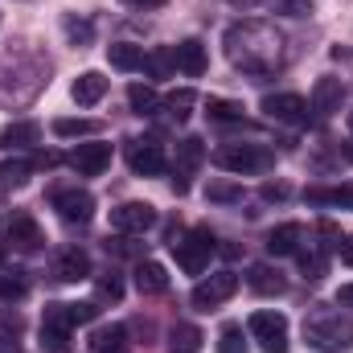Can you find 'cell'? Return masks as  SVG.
<instances>
[{
    "mask_svg": "<svg viewBox=\"0 0 353 353\" xmlns=\"http://www.w3.org/2000/svg\"><path fill=\"white\" fill-rule=\"evenodd\" d=\"M54 279H62V283L90 279V255L83 247H62L58 259H54Z\"/></svg>",
    "mask_w": 353,
    "mask_h": 353,
    "instance_id": "5bb4252c",
    "label": "cell"
},
{
    "mask_svg": "<svg viewBox=\"0 0 353 353\" xmlns=\"http://www.w3.org/2000/svg\"><path fill=\"white\" fill-rule=\"evenodd\" d=\"M247 333L259 341L263 353H288V316L283 312H255L247 321Z\"/></svg>",
    "mask_w": 353,
    "mask_h": 353,
    "instance_id": "5b68a950",
    "label": "cell"
},
{
    "mask_svg": "<svg viewBox=\"0 0 353 353\" xmlns=\"http://www.w3.org/2000/svg\"><path fill=\"white\" fill-rule=\"evenodd\" d=\"M173 58H176V70H181L185 79H201V74H205V46H201L197 37L181 41L173 50Z\"/></svg>",
    "mask_w": 353,
    "mask_h": 353,
    "instance_id": "ac0fdd59",
    "label": "cell"
},
{
    "mask_svg": "<svg viewBox=\"0 0 353 353\" xmlns=\"http://www.w3.org/2000/svg\"><path fill=\"white\" fill-rule=\"evenodd\" d=\"M0 329H4V333H8V329H12V333H21V316H8V312H0Z\"/></svg>",
    "mask_w": 353,
    "mask_h": 353,
    "instance_id": "7bdbcfd3",
    "label": "cell"
},
{
    "mask_svg": "<svg viewBox=\"0 0 353 353\" xmlns=\"http://www.w3.org/2000/svg\"><path fill=\"white\" fill-rule=\"evenodd\" d=\"M263 115L267 119H275V123H304V119H308V103H304L300 94H292V90H283V94H267L263 99Z\"/></svg>",
    "mask_w": 353,
    "mask_h": 353,
    "instance_id": "8fae6325",
    "label": "cell"
},
{
    "mask_svg": "<svg viewBox=\"0 0 353 353\" xmlns=\"http://www.w3.org/2000/svg\"><path fill=\"white\" fill-rule=\"evenodd\" d=\"M50 165H58V157H50V152L33 157V161H4L0 165V185H25L37 169H50Z\"/></svg>",
    "mask_w": 353,
    "mask_h": 353,
    "instance_id": "d6986e66",
    "label": "cell"
},
{
    "mask_svg": "<svg viewBox=\"0 0 353 353\" xmlns=\"http://www.w3.org/2000/svg\"><path fill=\"white\" fill-rule=\"evenodd\" d=\"M144 70H148L152 79H169V74L176 70V58H173V50H169V46H157V50H152V54L144 58Z\"/></svg>",
    "mask_w": 353,
    "mask_h": 353,
    "instance_id": "f546056e",
    "label": "cell"
},
{
    "mask_svg": "<svg viewBox=\"0 0 353 353\" xmlns=\"http://www.w3.org/2000/svg\"><path fill=\"white\" fill-rule=\"evenodd\" d=\"M70 329H74L70 308H66V304H46V312H41V350L46 353H66Z\"/></svg>",
    "mask_w": 353,
    "mask_h": 353,
    "instance_id": "ba28073f",
    "label": "cell"
},
{
    "mask_svg": "<svg viewBox=\"0 0 353 353\" xmlns=\"http://www.w3.org/2000/svg\"><path fill=\"white\" fill-rule=\"evenodd\" d=\"M234 8H255V4H263V0H230Z\"/></svg>",
    "mask_w": 353,
    "mask_h": 353,
    "instance_id": "c3c4849f",
    "label": "cell"
},
{
    "mask_svg": "<svg viewBox=\"0 0 353 353\" xmlns=\"http://www.w3.org/2000/svg\"><path fill=\"white\" fill-rule=\"evenodd\" d=\"M128 103H132L136 115H157V111L165 107V99L152 87H144V83H132V87H128Z\"/></svg>",
    "mask_w": 353,
    "mask_h": 353,
    "instance_id": "83f0119b",
    "label": "cell"
},
{
    "mask_svg": "<svg viewBox=\"0 0 353 353\" xmlns=\"http://www.w3.org/2000/svg\"><path fill=\"white\" fill-rule=\"evenodd\" d=\"M66 308H70V321H74V325H90V321L99 316V304H94V300H87V304H66Z\"/></svg>",
    "mask_w": 353,
    "mask_h": 353,
    "instance_id": "f35d334b",
    "label": "cell"
},
{
    "mask_svg": "<svg viewBox=\"0 0 353 353\" xmlns=\"http://www.w3.org/2000/svg\"><path fill=\"white\" fill-rule=\"evenodd\" d=\"M123 8H136V12H144V8H165L169 0H119Z\"/></svg>",
    "mask_w": 353,
    "mask_h": 353,
    "instance_id": "60d3db41",
    "label": "cell"
},
{
    "mask_svg": "<svg viewBox=\"0 0 353 353\" xmlns=\"http://www.w3.org/2000/svg\"><path fill=\"white\" fill-rule=\"evenodd\" d=\"M165 148L157 140H128V169L136 176H161L165 173Z\"/></svg>",
    "mask_w": 353,
    "mask_h": 353,
    "instance_id": "30bf717a",
    "label": "cell"
},
{
    "mask_svg": "<svg viewBox=\"0 0 353 353\" xmlns=\"http://www.w3.org/2000/svg\"><path fill=\"white\" fill-rule=\"evenodd\" d=\"M201 341H205V337H201L197 325H185V321H181V325L169 329V350L173 353H201Z\"/></svg>",
    "mask_w": 353,
    "mask_h": 353,
    "instance_id": "484cf974",
    "label": "cell"
},
{
    "mask_svg": "<svg viewBox=\"0 0 353 353\" xmlns=\"http://www.w3.org/2000/svg\"><path fill=\"white\" fill-rule=\"evenodd\" d=\"M111 226L119 234H144V230L157 226V205H148V201H123V205L111 210Z\"/></svg>",
    "mask_w": 353,
    "mask_h": 353,
    "instance_id": "9c48e42d",
    "label": "cell"
},
{
    "mask_svg": "<svg viewBox=\"0 0 353 353\" xmlns=\"http://www.w3.org/2000/svg\"><path fill=\"white\" fill-rule=\"evenodd\" d=\"M90 353H128V329H123V325L94 329V337H90Z\"/></svg>",
    "mask_w": 353,
    "mask_h": 353,
    "instance_id": "d4e9b609",
    "label": "cell"
},
{
    "mask_svg": "<svg viewBox=\"0 0 353 353\" xmlns=\"http://www.w3.org/2000/svg\"><path fill=\"white\" fill-rule=\"evenodd\" d=\"M205 197L210 201H243V185L239 181H210L205 185Z\"/></svg>",
    "mask_w": 353,
    "mask_h": 353,
    "instance_id": "8d00e7d4",
    "label": "cell"
},
{
    "mask_svg": "<svg viewBox=\"0 0 353 353\" xmlns=\"http://www.w3.org/2000/svg\"><path fill=\"white\" fill-rule=\"evenodd\" d=\"M4 251H8V247H4V243H0V263H4Z\"/></svg>",
    "mask_w": 353,
    "mask_h": 353,
    "instance_id": "f907efd6",
    "label": "cell"
},
{
    "mask_svg": "<svg viewBox=\"0 0 353 353\" xmlns=\"http://www.w3.org/2000/svg\"><path fill=\"white\" fill-rule=\"evenodd\" d=\"M300 243H304V226H300V222H283V226H275V230L267 234V251H271L275 259L300 255Z\"/></svg>",
    "mask_w": 353,
    "mask_h": 353,
    "instance_id": "9a60e30c",
    "label": "cell"
},
{
    "mask_svg": "<svg viewBox=\"0 0 353 353\" xmlns=\"http://www.w3.org/2000/svg\"><path fill=\"white\" fill-rule=\"evenodd\" d=\"M136 288L144 296H165L169 292V271L161 263H152V259H144V263L136 267Z\"/></svg>",
    "mask_w": 353,
    "mask_h": 353,
    "instance_id": "7402d4cb",
    "label": "cell"
},
{
    "mask_svg": "<svg viewBox=\"0 0 353 353\" xmlns=\"http://www.w3.org/2000/svg\"><path fill=\"white\" fill-rule=\"evenodd\" d=\"M304 201L308 205H337V210H353V181L345 185H333V189H304Z\"/></svg>",
    "mask_w": 353,
    "mask_h": 353,
    "instance_id": "44dd1931",
    "label": "cell"
},
{
    "mask_svg": "<svg viewBox=\"0 0 353 353\" xmlns=\"http://www.w3.org/2000/svg\"><path fill=\"white\" fill-rule=\"evenodd\" d=\"M29 292L25 271H0V300H21Z\"/></svg>",
    "mask_w": 353,
    "mask_h": 353,
    "instance_id": "e575fe53",
    "label": "cell"
},
{
    "mask_svg": "<svg viewBox=\"0 0 353 353\" xmlns=\"http://www.w3.org/2000/svg\"><path fill=\"white\" fill-rule=\"evenodd\" d=\"M8 243H12L17 251L33 255V251L46 247V234H41V226L33 222V214H12V218H8Z\"/></svg>",
    "mask_w": 353,
    "mask_h": 353,
    "instance_id": "4fadbf2b",
    "label": "cell"
},
{
    "mask_svg": "<svg viewBox=\"0 0 353 353\" xmlns=\"http://www.w3.org/2000/svg\"><path fill=\"white\" fill-rule=\"evenodd\" d=\"M325 267H329L325 251H304V255H300V271H304V279H321Z\"/></svg>",
    "mask_w": 353,
    "mask_h": 353,
    "instance_id": "74e56055",
    "label": "cell"
},
{
    "mask_svg": "<svg viewBox=\"0 0 353 353\" xmlns=\"http://www.w3.org/2000/svg\"><path fill=\"white\" fill-rule=\"evenodd\" d=\"M239 292V275L234 271H218V275H210V279H201L193 292H189V304L197 308V312H210V308H218V304H226L230 296Z\"/></svg>",
    "mask_w": 353,
    "mask_h": 353,
    "instance_id": "8992f818",
    "label": "cell"
},
{
    "mask_svg": "<svg viewBox=\"0 0 353 353\" xmlns=\"http://www.w3.org/2000/svg\"><path fill=\"white\" fill-rule=\"evenodd\" d=\"M214 251H218V247H214V234H210V230H201V226H197V230H189L185 239H173V255H176V263H181L185 275H201Z\"/></svg>",
    "mask_w": 353,
    "mask_h": 353,
    "instance_id": "277c9868",
    "label": "cell"
},
{
    "mask_svg": "<svg viewBox=\"0 0 353 353\" xmlns=\"http://www.w3.org/2000/svg\"><path fill=\"white\" fill-rule=\"evenodd\" d=\"M218 353H247V341H243V325H222L218 333Z\"/></svg>",
    "mask_w": 353,
    "mask_h": 353,
    "instance_id": "d590c367",
    "label": "cell"
},
{
    "mask_svg": "<svg viewBox=\"0 0 353 353\" xmlns=\"http://www.w3.org/2000/svg\"><path fill=\"white\" fill-rule=\"evenodd\" d=\"M205 115L214 123H239L243 119V103H234V99H210L205 103Z\"/></svg>",
    "mask_w": 353,
    "mask_h": 353,
    "instance_id": "4dcf8cb0",
    "label": "cell"
},
{
    "mask_svg": "<svg viewBox=\"0 0 353 353\" xmlns=\"http://www.w3.org/2000/svg\"><path fill=\"white\" fill-rule=\"evenodd\" d=\"M350 136H353V111H350ZM345 157L353 161V144H345Z\"/></svg>",
    "mask_w": 353,
    "mask_h": 353,
    "instance_id": "681fc988",
    "label": "cell"
},
{
    "mask_svg": "<svg viewBox=\"0 0 353 353\" xmlns=\"http://www.w3.org/2000/svg\"><path fill=\"white\" fill-rule=\"evenodd\" d=\"M62 33H66V41H70L74 50H87L90 41H94V25H90L87 17H74V12L62 17Z\"/></svg>",
    "mask_w": 353,
    "mask_h": 353,
    "instance_id": "4316f807",
    "label": "cell"
},
{
    "mask_svg": "<svg viewBox=\"0 0 353 353\" xmlns=\"http://www.w3.org/2000/svg\"><path fill=\"white\" fill-rule=\"evenodd\" d=\"M205 161V148H201V140L197 136H185L181 144H176V173L181 176H189L197 165Z\"/></svg>",
    "mask_w": 353,
    "mask_h": 353,
    "instance_id": "f1b7e54d",
    "label": "cell"
},
{
    "mask_svg": "<svg viewBox=\"0 0 353 353\" xmlns=\"http://www.w3.org/2000/svg\"><path fill=\"white\" fill-rule=\"evenodd\" d=\"M115 251H119V255H136V247H132L128 239H115Z\"/></svg>",
    "mask_w": 353,
    "mask_h": 353,
    "instance_id": "bcb514c9",
    "label": "cell"
},
{
    "mask_svg": "<svg viewBox=\"0 0 353 353\" xmlns=\"http://www.w3.org/2000/svg\"><path fill=\"white\" fill-rule=\"evenodd\" d=\"M341 103H345V83L341 79H316L312 83V111L333 115V111H341Z\"/></svg>",
    "mask_w": 353,
    "mask_h": 353,
    "instance_id": "e0dca14e",
    "label": "cell"
},
{
    "mask_svg": "<svg viewBox=\"0 0 353 353\" xmlns=\"http://www.w3.org/2000/svg\"><path fill=\"white\" fill-rule=\"evenodd\" d=\"M0 353H21V350H17V341H8V337H4V341H0Z\"/></svg>",
    "mask_w": 353,
    "mask_h": 353,
    "instance_id": "7dc6e473",
    "label": "cell"
},
{
    "mask_svg": "<svg viewBox=\"0 0 353 353\" xmlns=\"http://www.w3.org/2000/svg\"><path fill=\"white\" fill-rule=\"evenodd\" d=\"M33 144H41V123H33V119H17L0 132V148H8V152L33 148Z\"/></svg>",
    "mask_w": 353,
    "mask_h": 353,
    "instance_id": "2e32d148",
    "label": "cell"
},
{
    "mask_svg": "<svg viewBox=\"0 0 353 353\" xmlns=\"http://www.w3.org/2000/svg\"><path fill=\"white\" fill-rule=\"evenodd\" d=\"M247 283H251V292H259V296H279V292L288 288L283 275H279V267H271V263H255L251 275H247Z\"/></svg>",
    "mask_w": 353,
    "mask_h": 353,
    "instance_id": "603a6c76",
    "label": "cell"
},
{
    "mask_svg": "<svg viewBox=\"0 0 353 353\" xmlns=\"http://www.w3.org/2000/svg\"><path fill=\"white\" fill-rule=\"evenodd\" d=\"M50 205L58 210V218L62 222H90L94 218V197H90L87 189H79V185H58L54 193H50Z\"/></svg>",
    "mask_w": 353,
    "mask_h": 353,
    "instance_id": "52a82bcc",
    "label": "cell"
},
{
    "mask_svg": "<svg viewBox=\"0 0 353 353\" xmlns=\"http://www.w3.org/2000/svg\"><path fill=\"white\" fill-rule=\"evenodd\" d=\"M275 8L288 12V17H308V12H312V0H279Z\"/></svg>",
    "mask_w": 353,
    "mask_h": 353,
    "instance_id": "ab89813d",
    "label": "cell"
},
{
    "mask_svg": "<svg viewBox=\"0 0 353 353\" xmlns=\"http://www.w3.org/2000/svg\"><path fill=\"white\" fill-rule=\"evenodd\" d=\"M337 304H341V308H353V283H345V288L337 292Z\"/></svg>",
    "mask_w": 353,
    "mask_h": 353,
    "instance_id": "ee69618b",
    "label": "cell"
},
{
    "mask_svg": "<svg viewBox=\"0 0 353 353\" xmlns=\"http://www.w3.org/2000/svg\"><path fill=\"white\" fill-rule=\"evenodd\" d=\"M222 50H226L230 66L243 70V74H271L283 62V37L267 21H239V25H230L226 37H222Z\"/></svg>",
    "mask_w": 353,
    "mask_h": 353,
    "instance_id": "6da1fadb",
    "label": "cell"
},
{
    "mask_svg": "<svg viewBox=\"0 0 353 353\" xmlns=\"http://www.w3.org/2000/svg\"><path fill=\"white\" fill-rule=\"evenodd\" d=\"M337 251H341V263H345V267H353V239H345V243H341Z\"/></svg>",
    "mask_w": 353,
    "mask_h": 353,
    "instance_id": "f6af8a7d",
    "label": "cell"
},
{
    "mask_svg": "<svg viewBox=\"0 0 353 353\" xmlns=\"http://www.w3.org/2000/svg\"><path fill=\"white\" fill-rule=\"evenodd\" d=\"M263 197H267V201H283V197H288V185H275V181H267V185H263Z\"/></svg>",
    "mask_w": 353,
    "mask_h": 353,
    "instance_id": "b9f144b4",
    "label": "cell"
},
{
    "mask_svg": "<svg viewBox=\"0 0 353 353\" xmlns=\"http://www.w3.org/2000/svg\"><path fill=\"white\" fill-rule=\"evenodd\" d=\"M123 300V279L119 275H99L94 279V304H119Z\"/></svg>",
    "mask_w": 353,
    "mask_h": 353,
    "instance_id": "1f68e13d",
    "label": "cell"
},
{
    "mask_svg": "<svg viewBox=\"0 0 353 353\" xmlns=\"http://www.w3.org/2000/svg\"><path fill=\"white\" fill-rule=\"evenodd\" d=\"M99 123L94 119H54V136L62 140H79V136H94Z\"/></svg>",
    "mask_w": 353,
    "mask_h": 353,
    "instance_id": "836d02e7",
    "label": "cell"
},
{
    "mask_svg": "<svg viewBox=\"0 0 353 353\" xmlns=\"http://www.w3.org/2000/svg\"><path fill=\"white\" fill-rule=\"evenodd\" d=\"M103 94H107V79H103L99 70H87V74H79V79H74V87H70V99H74L79 107H94Z\"/></svg>",
    "mask_w": 353,
    "mask_h": 353,
    "instance_id": "ffe728a7",
    "label": "cell"
},
{
    "mask_svg": "<svg viewBox=\"0 0 353 353\" xmlns=\"http://www.w3.org/2000/svg\"><path fill=\"white\" fill-rule=\"evenodd\" d=\"M107 62H111L115 70H128V74H132V70L144 66V50L132 46V41H111V46H107Z\"/></svg>",
    "mask_w": 353,
    "mask_h": 353,
    "instance_id": "cb8c5ba5",
    "label": "cell"
},
{
    "mask_svg": "<svg viewBox=\"0 0 353 353\" xmlns=\"http://www.w3.org/2000/svg\"><path fill=\"white\" fill-rule=\"evenodd\" d=\"M214 165L234 176H251V173H267L275 165V152L263 148V144H222L214 152Z\"/></svg>",
    "mask_w": 353,
    "mask_h": 353,
    "instance_id": "3957f363",
    "label": "cell"
},
{
    "mask_svg": "<svg viewBox=\"0 0 353 353\" xmlns=\"http://www.w3.org/2000/svg\"><path fill=\"white\" fill-rule=\"evenodd\" d=\"M70 169L79 176H99L107 165H111V144H103V140H94V144H79L70 157Z\"/></svg>",
    "mask_w": 353,
    "mask_h": 353,
    "instance_id": "7c38bea8",
    "label": "cell"
},
{
    "mask_svg": "<svg viewBox=\"0 0 353 353\" xmlns=\"http://www.w3.org/2000/svg\"><path fill=\"white\" fill-rule=\"evenodd\" d=\"M193 103H197V94H193L189 87H181V90H173V94L165 99V111L173 115L176 123H185V119L193 115Z\"/></svg>",
    "mask_w": 353,
    "mask_h": 353,
    "instance_id": "d6a6232c",
    "label": "cell"
},
{
    "mask_svg": "<svg viewBox=\"0 0 353 353\" xmlns=\"http://www.w3.org/2000/svg\"><path fill=\"white\" fill-rule=\"evenodd\" d=\"M304 341L316 353H345L353 350V321H345L341 312L316 304L308 316H304Z\"/></svg>",
    "mask_w": 353,
    "mask_h": 353,
    "instance_id": "7a4b0ae2",
    "label": "cell"
}]
</instances>
